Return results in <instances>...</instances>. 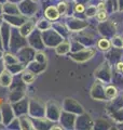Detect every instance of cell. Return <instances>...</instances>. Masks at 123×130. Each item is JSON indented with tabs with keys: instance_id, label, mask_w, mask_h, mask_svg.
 Masks as SVG:
<instances>
[{
	"instance_id": "11",
	"label": "cell",
	"mask_w": 123,
	"mask_h": 130,
	"mask_svg": "<svg viewBox=\"0 0 123 130\" xmlns=\"http://www.w3.org/2000/svg\"><path fill=\"white\" fill-rule=\"evenodd\" d=\"M51 129H62V127H52Z\"/></svg>"
},
{
	"instance_id": "6",
	"label": "cell",
	"mask_w": 123,
	"mask_h": 130,
	"mask_svg": "<svg viewBox=\"0 0 123 130\" xmlns=\"http://www.w3.org/2000/svg\"><path fill=\"white\" fill-rule=\"evenodd\" d=\"M57 10H58V12H59V14H65L66 13V11H67V5L65 2H59L58 5H57Z\"/></svg>"
},
{
	"instance_id": "9",
	"label": "cell",
	"mask_w": 123,
	"mask_h": 130,
	"mask_svg": "<svg viewBox=\"0 0 123 130\" xmlns=\"http://www.w3.org/2000/svg\"><path fill=\"white\" fill-rule=\"evenodd\" d=\"M122 70H123V62H119L117 64V71L118 72H122Z\"/></svg>"
},
{
	"instance_id": "12",
	"label": "cell",
	"mask_w": 123,
	"mask_h": 130,
	"mask_svg": "<svg viewBox=\"0 0 123 130\" xmlns=\"http://www.w3.org/2000/svg\"><path fill=\"white\" fill-rule=\"evenodd\" d=\"M121 73H123V70H122V72H121Z\"/></svg>"
},
{
	"instance_id": "5",
	"label": "cell",
	"mask_w": 123,
	"mask_h": 130,
	"mask_svg": "<svg viewBox=\"0 0 123 130\" xmlns=\"http://www.w3.org/2000/svg\"><path fill=\"white\" fill-rule=\"evenodd\" d=\"M98 48H99L100 50H108L110 48V41L107 39H100L99 41H98Z\"/></svg>"
},
{
	"instance_id": "8",
	"label": "cell",
	"mask_w": 123,
	"mask_h": 130,
	"mask_svg": "<svg viewBox=\"0 0 123 130\" xmlns=\"http://www.w3.org/2000/svg\"><path fill=\"white\" fill-rule=\"evenodd\" d=\"M85 8L83 5H80V3H77V5L75 6V11L77 12V13H82V12H84Z\"/></svg>"
},
{
	"instance_id": "4",
	"label": "cell",
	"mask_w": 123,
	"mask_h": 130,
	"mask_svg": "<svg viewBox=\"0 0 123 130\" xmlns=\"http://www.w3.org/2000/svg\"><path fill=\"white\" fill-rule=\"evenodd\" d=\"M35 78H36V76L29 72L24 73V75H23V80L25 81V84H31L35 80Z\"/></svg>"
},
{
	"instance_id": "2",
	"label": "cell",
	"mask_w": 123,
	"mask_h": 130,
	"mask_svg": "<svg viewBox=\"0 0 123 130\" xmlns=\"http://www.w3.org/2000/svg\"><path fill=\"white\" fill-rule=\"evenodd\" d=\"M44 14H46L47 18L49 20H51V21L57 20V19L59 18V15H60L56 7H49V8H47V10H46V12H44Z\"/></svg>"
},
{
	"instance_id": "13",
	"label": "cell",
	"mask_w": 123,
	"mask_h": 130,
	"mask_svg": "<svg viewBox=\"0 0 123 130\" xmlns=\"http://www.w3.org/2000/svg\"><path fill=\"white\" fill-rule=\"evenodd\" d=\"M34 1H36V0H34Z\"/></svg>"
},
{
	"instance_id": "1",
	"label": "cell",
	"mask_w": 123,
	"mask_h": 130,
	"mask_svg": "<svg viewBox=\"0 0 123 130\" xmlns=\"http://www.w3.org/2000/svg\"><path fill=\"white\" fill-rule=\"evenodd\" d=\"M12 83V74L9 72L5 70L2 72V74L0 75V85L3 87H9Z\"/></svg>"
},
{
	"instance_id": "7",
	"label": "cell",
	"mask_w": 123,
	"mask_h": 130,
	"mask_svg": "<svg viewBox=\"0 0 123 130\" xmlns=\"http://www.w3.org/2000/svg\"><path fill=\"white\" fill-rule=\"evenodd\" d=\"M97 20L100 22H104L105 20H107V13H106V10H100L97 12Z\"/></svg>"
},
{
	"instance_id": "10",
	"label": "cell",
	"mask_w": 123,
	"mask_h": 130,
	"mask_svg": "<svg viewBox=\"0 0 123 130\" xmlns=\"http://www.w3.org/2000/svg\"><path fill=\"white\" fill-rule=\"evenodd\" d=\"M97 10H98V11L105 10V5H104V3H99V5H98V7H97Z\"/></svg>"
},
{
	"instance_id": "3",
	"label": "cell",
	"mask_w": 123,
	"mask_h": 130,
	"mask_svg": "<svg viewBox=\"0 0 123 130\" xmlns=\"http://www.w3.org/2000/svg\"><path fill=\"white\" fill-rule=\"evenodd\" d=\"M105 94H106V96H107L108 99H113V98H116L117 94H118L117 88L113 87V86L107 87L106 88V90H105Z\"/></svg>"
}]
</instances>
